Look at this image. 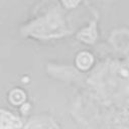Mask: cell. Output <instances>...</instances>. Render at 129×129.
I'll return each instance as SVG.
<instances>
[{"label": "cell", "mask_w": 129, "mask_h": 129, "mask_svg": "<svg viewBox=\"0 0 129 129\" xmlns=\"http://www.w3.org/2000/svg\"><path fill=\"white\" fill-rule=\"evenodd\" d=\"M20 123L17 119L6 112L0 111V129H18Z\"/></svg>", "instance_id": "1"}]
</instances>
